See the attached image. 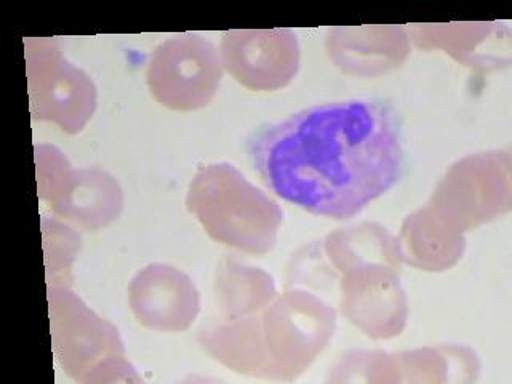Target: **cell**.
Instances as JSON below:
<instances>
[{"instance_id":"obj_6","label":"cell","mask_w":512,"mask_h":384,"mask_svg":"<svg viewBox=\"0 0 512 384\" xmlns=\"http://www.w3.org/2000/svg\"><path fill=\"white\" fill-rule=\"evenodd\" d=\"M428 205L463 232L511 212V152L495 149L456 160L440 178Z\"/></svg>"},{"instance_id":"obj_19","label":"cell","mask_w":512,"mask_h":384,"mask_svg":"<svg viewBox=\"0 0 512 384\" xmlns=\"http://www.w3.org/2000/svg\"><path fill=\"white\" fill-rule=\"evenodd\" d=\"M340 276L325 258L320 242L304 245L288 264L285 288H303L316 295H335ZM327 300V298H325Z\"/></svg>"},{"instance_id":"obj_4","label":"cell","mask_w":512,"mask_h":384,"mask_svg":"<svg viewBox=\"0 0 512 384\" xmlns=\"http://www.w3.org/2000/svg\"><path fill=\"white\" fill-rule=\"evenodd\" d=\"M272 381H295L324 352L336 330V308L303 288H285L258 312Z\"/></svg>"},{"instance_id":"obj_5","label":"cell","mask_w":512,"mask_h":384,"mask_svg":"<svg viewBox=\"0 0 512 384\" xmlns=\"http://www.w3.org/2000/svg\"><path fill=\"white\" fill-rule=\"evenodd\" d=\"M37 188L60 220L82 231L96 232L119 218L124 191L100 168H74L60 149L36 144Z\"/></svg>"},{"instance_id":"obj_8","label":"cell","mask_w":512,"mask_h":384,"mask_svg":"<svg viewBox=\"0 0 512 384\" xmlns=\"http://www.w3.org/2000/svg\"><path fill=\"white\" fill-rule=\"evenodd\" d=\"M220 48L196 32L170 37L149 56L146 85L157 103L178 112L207 108L223 80Z\"/></svg>"},{"instance_id":"obj_16","label":"cell","mask_w":512,"mask_h":384,"mask_svg":"<svg viewBox=\"0 0 512 384\" xmlns=\"http://www.w3.org/2000/svg\"><path fill=\"white\" fill-rule=\"evenodd\" d=\"M325 258L340 276L359 264L380 263L400 271L399 240L383 224L364 221L336 229L322 242Z\"/></svg>"},{"instance_id":"obj_13","label":"cell","mask_w":512,"mask_h":384,"mask_svg":"<svg viewBox=\"0 0 512 384\" xmlns=\"http://www.w3.org/2000/svg\"><path fill=\"white\" fill-rule=\"evenodd\" d=\"M325 50L336 68L349 76L378 77L394 71L410 55L404 26H338L325 37Z\"/></svg>"},{"instance_id":"obj_9","label":"cell","mask_w":512,"mask_h":384,"mask_svg":"<svg viewBox=\"0 0 512 384\" xmlns=\"http://www.w3.org/2000/svg\"><path fill=\"white\" fill-rule=\"evenodd\" d=\"M338 300L341 316L372 340H392L407 327L408 300L400 271L386 264H359L344 271Z\"/></svg>"},{"instance_id":"obj_10","label":"cell","mask_w":512,"mask_h":384,"mask_svg":"<svg viewBox=\"0 0 512 384\" xmlns=\"http://www.w3.org/2000/svg\"><path fill=\"white\" fill-rule=\"evenodd\" d=\"M220 55L224 71L252 92L282 90L300 71V42L288 28L226 31Z\"/></svg>"},{"instance_id":"obj_14","label":"cell","mask_w":512,"mask_h":384,"mask_svg":"<svg viewBox=\"0 0 512 384\" xmlns=\"http://www.w3.org/2000/svg\"><path fill=\"white\" fill-rule=\"evenodd\" d=\"M397 240L402 263L420 271L452 269L466 252V232L448 223L429 205L405 218Z\"/></svg>"},{"instance_id":"obj_7","label":"cell","mask_w":512,"mask_h":384,"mask_svg":"<svg viewBox=\"0 0 512 384\" xmlns=\"http://www.w3.org/2000/svg\"><path fill=\"white\" fill-rule=\"evenodd\" d=\"M24 58L32 119L52 122L69 135L82 132L98 104L87 72L69 63L60 44L47 37L24 40Z\"/></svg>"},{"instance_id":"obj_2","label":"cell","mask_w":512,"mask_h":384,"mask_svg":"<svg viewBox=\"0 0 512 384\" xmlns=\"http://www.w3.org/2000/svg\"><path fill=\"white\" fill-rule=\"evenodd\" d=\"M186 208L210 239L248 255L276 247L284 212L229 162L200 165L192 176Z\"/></svg>"},{"instance_id":"obj_15","label":"cell","mask_w":512,"mask_h":384,"mask_svg":"<svg viewBox=\"0 0 512 384\" xmlns=\"http://www.w3.org/2000/svg\"><path fill=\"white\" fill-rule=\"evenodd\" d=\"M213 293L220 319L256 314L279 295L271 274L234 255H224L218 263Z\"/></svg>"},{"instance_id":"obj_11","label":"cell","mask_w":512,"mask_h":384,"mask_svg":"<svg viewBox=\"0 0 512 384\" xmlns=\"http://www.w3.org/2000/svg\"><path fill=\"white\" fill-rule=\"evenodd\" d=\"M127 292L128 308L136 322L154 332H186L199 317L196 284L172 264H148L136 272Z\"/></svg>"},{"instance_id":"obj_12","label":"cell","mask_w":512,"mask_h":384,"mask_svg":"<svg viewBox=\"0 0 512 384\" xmlns=\"http://www.w3.org/2000/svg\"><path fill=\"white\" fill-rule=\"evenodd\" d=\"M408 36L421 50H444L474 71H503L511 66V28L500 21L413 24Z\"/></svg>"},{"instance_id":"obj_1","label":"cell","mask_w":512,"mask_h":384,"mask_svg":"<svg viewBox=\"0 0 512 384\" xmlns=\"http://www.w3.org/2000/svg\"><path fill=\"white\" fill-rule=\"evenodd\" d=\"M247 152L269 191L336 221L359 215L404 172L399 114L376 98L316 104L261 125Z\"/></svg>"},{"instance_id":"obj_3","label":"cell","mask_w":512,"mask_h":384,"mask_svg":"<svg viewBox=\"0 0 512 384\" xmlns=\"http://www.w3.org/2000/svg\"><path fill=\"white\" fill-rule=\"evenodd\" d=\"M53 354L63 372L82 384L140 383L111 322L88 308L71 287H48Z\"/></svg>"},{"instance_id":"obj_18","label":"cell","mask_w":512,"mask_h":384,"mask_svg":"<svg viewBox=\"0 0 512 384\" xmlns=\"http://www.w3.org/2000/svg\"><path fill=\"white\" fill-rule=\"evenodd\" d=\"M48 287H71L72 263L79 255V232L56 218H42Z\"/></svg>"},{"instance_id":"obj_17","label":"cell","mask_w":512,"mask_h":384,"mask_svg":"<svg viewBox=\"0 0 512 384\" xmlns=\"http://www.w3.org/2000/svg\"><path fill=\"white\" fill-rule=\"evenodd\" d=\"M396 383H472L480 362L476 352L460 344H439L392 354Z\"/></svg>"}]
</instances>
